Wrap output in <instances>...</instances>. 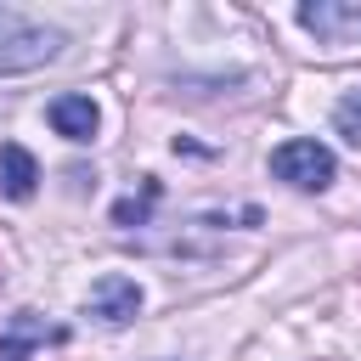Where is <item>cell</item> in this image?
I'll return each instance as SVG.
<instances>
[{
    "label": "cell",
    "instance_id": "1",
    "mask_svg": "<svg viewBox=\"0 0 361 361\" xmlns=\"http://www.w3.org/2000/svg\"><path fill=\"white\" fill-rule=\"evenodd\" d=\"M56 51H62L56 28H45V23L0 6V73H34V68L56 62Z\"/></svg>",
    "mask_w": 361,
    "mask_h": 361
},
{
    "label": "cell",
    "instance_id": "2",
    "mask_svg": "<svg viewBox=\"0 0 361 361\" xmlns=\"http://www.w3.org/2000/svg\"><path fill=\"white\" fill-rule=\"evenodd\" d=\"M333 152L322 147V141H282L276 152H271V175L276 180H288V186H299V192H327V180H333Z\"/></svg>",
    "mask_w": 361,
    "mask_h": 361
},
{
    "label": "cell",
    "instance_id": "3",
    "mask_svg": "<svg viewBox=\"0 0 361 361\" xmlns=\"http://www.w3.org/2000/svg\"><path fill=\"white\" fill-rule=\"evenodd\" d=\"M85 310H90L96 322H107V327H124V322L141 310V288H135V276H118V271H107V276L90 288Z\"/></svg>",
    "mask_w": 361,
    "mask_h": 361
},
{
    "label": "cell",
    "instance_id": "4",
    "mask_svg": "<svg viewBox=\"0 0 361 361\" xmlns=\"http://www.w3.org/2000/svg\"><path fill=\"white\" fill-rule=\"evenodd\" d=\"M299 23H305L316 39L338 45V39L361 34V6H338V0H305V6H299Z\"/></svg>",
    "mask_w": 361,
    "mask_h": 361
},
{
    "label": "cell",
    "instance_id": "5",
    "mask_svg": "<svg viewBox=\"0 0 361 361\" xmlns=\"http://www.w3.org/2000/svg\"><path fill=\"white\" fill-rule=\"evenodd\" d=\"M96 124H102V113H96L90 96L68 90V96L51 102V130H56L62 141H96Z\"/></svg>",
    "mask_w": 361,
    "mask_h": 361
},
{
    "label": "cell",
    "instance_id": "6",
    "mask_svg": "<svg viewBox=\"0 0 361 361\" xmlns=\"http://www.w3.org/2000/svg\"><path fill=\"white\" fill-rule=\"evenodd\" d=\"M34 186H39V164H34V152L17 147V141H6V147H0V192H6L11 203H28Z\"/></svg>",
    "mask_w": 361,
    "mask_h": 361
},
{
    "label": "cell",
    "instance_id": "7",
    "mask_svg": "<svg viewBox=\"0 0 361 361\" xmlns=\"http://www.w3.org/2000/svg\"><path fill=\"white\" fill-rule=\"evenodd\" d=\"M45 338H62V327H45L34 310H17L11 316V338L0 344V361H28V350L45 344Z\"/></svg>",
    "mask_w": 361,
    "mask_h": 361
},
{
    "label": "cell",
    "instance_id": "8",
    "mask_svg": "<svg viewBox=\"0 0 361 361\" xmlns=\"http://www.w3.org/2000/svg\"><path fill=\"white\" fill-rule=\"evenodd\" d=\"M333 130H338L344 141H355V147H361V90H350V96L333 107Z\"/></svg>",
    "mask_w": 361,
    "mask_h": 361
},
{
    "label": "cell",
    "instance_id": "9",
    "mask_svg": "<svg viewBox=\"0 0 361 361\" xmlns=\"http://www.w3.org/2000/svg\"><path fill=\"white\" fill-rule=\"evenodd\" d=\"M152 197H158V180H147V192H141V197H124V203L113 209V220H118V226H141V220H147V203H152Z\"/></svg>",
    "mask_w": 361,
    "mask_h": 361
}]
</instances>
